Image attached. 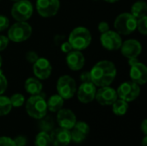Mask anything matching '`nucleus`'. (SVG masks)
Returning a JSON list of instances; mask_svg holds the SVG:
<instances>
[{
	"mask_svg": "<svg viewBox=\"0 0 147 146\" xmlns=\"http://www.w3.org/2000/svg\"><path fill=\"white\" fill-rule=\"evenodd\" d=\"M11 109H12V105L9 97L0 95V117L9 114Z\"/></svg>",
	"mask_w": 147,
	"mask_h": 146,
	"instance_id": "nucleus-25",
	"label": "nucleus"
},
{
	"mask_svg": "<svg viewBox=\"0 0 147 146\" xmlns=\"http://www.w3.org/2000/svg\"><path fill=\"white\" fill-rule=\"evenodd\" d=\"M51 144L53 146H67L71 142V131L59 127L53 128L50 134Z\"/></svg>",
	"mask_w": 147,
	"mask_h": 146,
	"instance_id": "nucleus-16",
	"label": "nucleus"
},
{
	"mask_svg": "<svg viewBox=\"0 0 147 146\" xmlns=\"http://www.w3.org/2000/svg\"><path fill=\"white\" fill-rule=\"evenodd\" d=\"M106 3H116L120 0H104Z\"/></svg>",
	"mask_w": 147,
	"mask_h": 146,
	"instance_id": "nucleus-40",
	"label": "nucleus"
},
{
	"mask_svg": "<svg viewBox=\"0 0 147 146\" xmlns=\"http://www.w3.org/2000/svg\"><path fill=\"white\" fill-rule=\"evenodd\" d=\"M114 27L118 34L128 35L136 30L137 19L130 12H124L116 16Z\"/></svg>",
	"mask_w": 147,
	"mask_h": 146,
	"instance_id": "nucleus-5",
	"label": "nucleus"
},
{
	"mask_svg": "<svg viewBox=\"0 0 147 146\" xmlns=\"http://www.w3.org/2000/svg\"><path fill=\"white\" fill-rule=\"evenodd\" d=\"M60 8L59 0H37L36 10L44 18H50L56 15Z\"/></svg>",
	"mask_w": 147,
	"mask_h": 146,
	"instance_id": "nucleus-11",
	"label": "nucleus"
},
{
	"mask_svg": "<svg viewBox=\"0 0 147 146\" xmlns=\"http://www.w3.org/2000/svg\"><path fill=\"white\" fill-rule=\"evenodd\" d=\"M11 1H14V2H16V1H18V0H11Z\"/></svg>",
	"mask_w": 147,
	"mask_h": 146,
	"instance_id": "nucleus-42",
	"label": "nucleus"
},
{
	"mask_svg": "<svg viewBox=\"0 0 147 146\" xmlns=\"http://www.w3.org/2000/svg\"><path fill=\"white\" fill-rule=\"evenodd\" d=\"M53 71V66L50 61L46 58H40L33 64V72L39 80L47 79Z\"/></svg>",
	"mask_w": 147,
	"mask_h": 146,
	"instance_id": "nucleus-13",
	"label": "nucleus"
},
{
	"mask_svg": "<svg viewBox=\"0 0 147 146\" xmlns=\"http://www.w3.org/2000/svg\"><path fill=\"white\" fill-rule=\"evenodd\" d=\"M39 128H40V131L49 133L54 128V120H53V119L52 117L45 115L43 118H41L40 120Z\"/></svg>",
	"mask_w": 147,
	"mask_h": 146,
	"instance_id": "nucleus-24",
	"label": "nucleus"
},
{
	"mask_svg": "<svg viewBox=\"0 0 147 146\" xmlns=\"http://www.w3.org/2000/svg\"><path fill=\"white\" fill-rule=\"evenodd\" d=\"M60 49H61V51H62V52H64V53H68V52H70L71 51H72L73 50V48H72V46H71V45L70 44V42L67 40V41H65V42H63L62 43V45H61V46H60Z\"/></svg>",
	"mask_w": 147,
	"mask_h": 146,
	"instance_id": "nucleus-36",
	"label": "nucleus"
},
{
	"mask_svg": "<svg viewBox=\"0 0 147 146\" xmlns=\"http://www.w3.org/2000/svg\"><path fill=\"white\" fill-rule=\"evenodd\" d=\"M100 41L103 48L108 51H118L122 45V38L115 30H109L101 34Z\"/></svg>",
	"mask_w": 147,
	"mask_h": 146,
	"instance_id": "nucleus-10",
	"label": "nucleus"
},
{
	"mask_svg": "<svg viewBox=\"0 0 147 146\" xmlns=\"http://www.w3.org/2000/svg\"><path fill=\"white\" fill-rule=\"evenodd\" d=\"M2 65H3V58H2V56L0 55V70H1V68H2Z\"/></svg>",
	"mask_w": 147,
	"mask_h": 146,
	"instance_id": "nucleus-41",
	"label": "nucleus"
},
{
	"mask_svg": "<svg viewBox=\"0 0 147 146\" xmlns=\"http://www.w3.org/2000/svg\"><path fill=\"white\" fill-rule=\"evenodd\" d=\"M136 19L141 18L146 15L147 13V3L143 0H139L135 2L131 8L130 12Z\"/></svg>",
	"mask_w": 147,
	"mask_h": 146,
	"instance_id": "nucleus-22",
	"label": "nucleus"
},
{
	"mask_svg": "<svg viewBox=\"0 0 147 146\" xmlns=\"http://www.w3.org/2000/svg\"><path fill=\"white\" fill-rule=\"evenodd\" d=\"M15 144L16 146H26L27 145V138L23 135H18L14 139Z\"/></svg>",
	"mask_w": 147,
	"mask_h": 146,
	"instance_id": "nucleus-34",
	"label": "nucleus"
},
{
	"mask_svg": "<svg viewBox=\"0 0 147 146\" xmlns=\"http://www.w3.org/2000/svg\"><path fill=\"white\" fill-rule=\"evenodd\" d=\"M51 139L50 134L46 132L40 131L34 139V146H50Z\"/></svg>",
	"mask_w": 147,
	"mask_h": 146,
	"instance_id": "nucleus-26",
	"label": "nucleus"
},
{
	"mask_svg": "<svg viewBox=\"0 0 147 146\" xmlns=\"http://www.w3.org/2000/svg\"><path fill=\"white\" fill-rule=\"evenodd\" d=\"M136 29L143 35L147 34V16L145 15L141 18L137 19Z\"/></svg>",
	"mask_w": 147,
	"mask_h": 146,
	"instance_id": "nucleus-28",
	"label": "nucleus"
},
{
	"mask_svg": "<svg viewBox=\"0 0 147 146\" xmlns=\"http://www.w3.org/2000/svg\"><path fill=\"white\" fill-rule=\"evenodd\" d=\"M39 59V55L37 52H34V51H28L26 53V59L28 63L34 64L37 59Z\"/></svg>",
	"mask_w": 147,
	"mask_h": 146,
	"instance_id": "nucleus-32",
	"label": "nucleus"
},
{
	"mask_svg": "<svg viewBox=\"0 0 147 146\" xmlns=\"http://www.w3.org/2000/svg\"><path fill=\"white\" fill-rule=\"evenodd\" d=\"M94 1H99V0H94Z\"/></svg>",
	"mask_w": 147,
	"mask_h": 146,
	"instance_id": "nucleus-43",
	"label": "nucleus"
},
{
	"mask_svg": "<svg viewBox=\"0 0 147 146\" xmlns=\"http://www.w3.org/2000/svg\"><path fill=\"white\" fill-rule=\"evenodd\" d=\"M112 111L113 113L117 116H122L125 115L128 110V102L118 98L112 105Z\"/></svg>",
	"mask_w": 147,
	"mask_h": 146,
	"instance_id": "nucleus-23",
	"label": "nucleus"
},
{
	"mask_svg": "<svg viewBox=\"0 0 147 146\" xmlns=\"http://www.w3.org/2000/svg\"><path fill=\"white\" fill-rule=\"evenodd\" d=\"M77 83L75 79L69 75H63L59 77L56 83L57 92L64 100L72 98L77 92Z\"/></svg>",
	"mask_w": 147,
	"mask_h": 146,
	"instance_id": "nucleus-7",
	"label": "nucleus"
},
{
	"mask_svg": "<svg viewBox=\"0 0 147 146\" xmlns=\"http://www.w3.org/2000/svg\"><path fill=\"white\" fill-rule=\"evenodd\" d=\"M65 100L59 95L55 94L51 96L48 100L47 101V110L53 113H57L59 110H60L64 106Z\"/></svg>",
	"mask_w": 147,
	"mask_h": 146,
	"instance_id": "nucleus-21",
	"label": "nucleus"
},
{
	"mask_svg": "<svg viewBox=\"0 0 147 146\" xmlns=\"http://www.w3.org/2000/svg\"><path fill=\"white\" fill-rule=\"evenodd\" d=\"M140 130L142 131V133L145 134V135H147V120L145 119L142 123L140 124Z\"/></svg>",
	"mask_w": 147,
	"mask_h": 146,
	"instance_id": "nucleus-38",
	"label": "nucleus"
},
{
	"mask_svg": "<svg viewBox=\"0 0 147 146\" xmlns=\"http://www.w3.org/2000/svg\"><path fill=\"white\" fill-rule=\"evenodd\" d=\"M120 50L121 54L128 59L138 58L142 52V45L135 39H129L122 42Z\"/></svg>",
	"mask_w": 147,
	"mask_h": 146,
	"instance_id": "nucleus-15",
	"label": "nucleus"
},
{
	"mask_svg": "<svg viewBox=\"0 0 147 146\" xmlns=\"http://www.w3.org/2000/svg\"><path fill=\"white\" fill-rule=\"evenodd\" d=\"M95 99L102 106H111L117 99L116 90L110 86L99 87V89H96Z\"/></svg>",
	"mask_w": 147,
	"mask_h": 146,
	"instance_id": "nucleus-12",
	"label": "nucleus"
},
{
	"mask_svg": "<svg viewBox=\"0 0 147 146\" xmlns=\"http://www.w3.org/2000/svg\"><path fill=\"white\" fill-rule=\"evenodd\" d=\"M116 92L118 98L131 102L136 100L140 95V86L133 81H127L118 87Z\"/></svg>",
	"mask_w": 147,
	"mask_h": 146,
	"instance_id": "nucleus-9",
	"label": "nucleus"
},
{
	"mask_svg": "<svg viewBox=\"0 0 147 146\" xmlns=\"http://www.w3.org/2000/svg\"><path fill=\"white\" fill-rule=\"evenodd\" d=\"M32 26L27 22H16L8 28V38L16 43L23 42L32 35Z\"/></svg>",
	"mask_w": 147,
	"mask_h": 146,
	"instance_id": "nucleus-4",
	"label": "nucleus"
},
{
	"mask_svg": "<svg viewBox=\"0 0 147 146\" xmlns=\"http://www.w3.org/2000/svg\"><path fill=\"white\" fill-rule=\"evenodd\" d=\"M128 63L130 65L129 76L131 81L137 84L144 85L147 82V68L145 64L139 61L137 58L129 59Z\"/></svg>",
	"mask_w": 147,
	"mask_h": 146,
	"instance_id": "nucleus-8",
	"label": "nucleus"
},
{
	"mask_svg": "<svg viewBox=\"0 0 147 146\" xmlns=\"http://www.w3.org/2000/svg\"><path fill=\"white\" fill-rule=\"evenodd\" d=\"M9 42V40L7 36L0 34V52L4 51L7 48Z\"/></svg>",
	"mask_w": 147,
	"mask_h": 146,
	"instance_id": "nucleus-33",
	"label": "nucleus"
},
{
	"mask_svg": "<svg viewBox=\"0 0 147 146\" xmlns=\"http://www.w3.org/2000/svg\"><path fill=\"white\" fill-rule=\"evenodd\" d=\"M141 146H147V137L146 135H145L142 142H141Z\"/></svg>",
	"mask_w": 147,
	"mask_h": 146,
	"instance_id": "nucleus-39",
	"label": "nucleus"
},
{
	"mask_svg": "<svg viewBox=\"0 0 147 146\" xmlns=\"http://www.w3.org/2000/svg\"><path fill=\"white\" fill-rule=\"evenodd\" d=\"M25 108L30 117L35 120H40L47 113V101L40 94L31 96L26 102Z\"/></svg>",
	"mask_w": 147,
	"mask_h": 146,
	"instance_id": "nucleus-3",
	"label": "nucleus"
},
{
	"mask_svg": "<svg viewBox=\"0 0 147 146\" xmlns=\"http://www.w3.org/2000/svg\"><path fill=\"white\" fill-rule=\"evenodd\" d=\"M71 130V141L75 144L83 143L90 133V126L84 121H77Z\"/></svg>",
	"mask_w": 147,
	"mask_h": 146,
	"instance_id": "nucleus-19",
	"label": "nucleus"
},
{
	"mask_svg": "<svg viewBox=\"0 0 147 146\" xmlns=\"http://www.w3.org/2000/svg\"><path fill=\"white\" fill-rule=\"evenodd\" d=\"M0 146H16L13 139L9 137H0Z\"/></svg>",
	"mask_w": 147,
	"mask_h": 146,
	"instance_id": "nucleus-31",
	"label": "nucleus"
},
{
	"mask_svg": "<svg viewBox=\"0 0 147 146\" xmlns=\"http://www.w3.org/2000/svg\"><path fill=\"white\" fill-rule=\"evenodd\" d=\"M9 100H10L12 108H20L25 102V97H24V96L22 95V94H20V93L13 94L9 97Z\"/></svg>",
	"mask_w": 147,
	"mask_h": 146,
	"instance_id": "nucleus-27",
	"label": "nucleus"
},
{
	"mask_svg": "<svg viewBox=\"0 0 147 146\" xmlns=\"http://www.w3.org/2000/svg\"><path fill=\"white\" fill-rule=\"evenodd\" d=\"M57 122L59 127L71 130L77 122L75 114L68 108H61L57 112Z\"/></svg>",
	"mask_w": 147,
	"mask_h": 146,
	"instance_id": "nucleus-17",
	"label": "nucleus"
},
{
	"mask_svg": "<svg viewBox=\"0 0 147 146\" xmlns=\"http://www.w3.org/2000/svg\"><path fill=\"white\" fill-rule=\"evenodd\" d=\"M10 13L16 22H27L33 15L34 7L29 0H18L12 5Z\"/></svg>",
	"mask_w": 147,
	"mask_h": 146,
	"instance_id": "nucleus-6",
	"label": "nucleus"
},
{
	"mask_svg": "<svg viewBox=\"0 0 147 146\" xmlns=\"http://www.w3.org/2000/svg\"><path fill=\"white\" fill-rule=\"evenodd\" d=\"M8 87V80L5 75L3 73L2 70H0V95H3Z\"/></svg>",
	"mask_w": 147,
	"mask_h": 146,
	"instance_id": "nucleus-29",
	"label": "nucleus"
},
{
	"mask_svg": "<svg viewBox=\"0 0 147 146\" xmlns=\"http://www.w3.org/2000/svg\"><path fill=\"white\" fill-rule=\"evenodd\" d=\"M91 82L96 87L110 86L117 75V69L110 60L98 61L90 71Z\"/></svg>",
	"mask_w": 147,
	"mask_h": 146,
	"instance_id": "nucleus-1",
	"label": "nucleus"
},
{
	"mask_svg": "<svg viewBox=\"0 0 147 146\" xmlns=\"http://www.w3.org/2000/svg\"><path fill=\"white\" fill-rule=\"evenodd\" d=\"M80 80L82 83H89L91 82L90 72V71H84L80 75Z\"/></svg>",
	"mask_w": 147,
	"mask_h": 146,
	"instance_id": "nucleus-37",
	"label": "nucleus"
},
{
	"mask_svg": "<svg viewBox=\"0 0 147 146\" xmlns=\"http://www.w3.org/2000/svg\"><path fill=\"white\" fill-rule=\"evenodd\" d=\"M97 28H98V31L101 34H102V33H105V32L109 31L110 29V27H109V22H107L105 21H102V22H99V24L97 26Z\"/></svg>",
	"mask_w": 147,
	"mask_h": 146,
	"instance_id": "nucleus-35",
	"label": "nucleus"
},
{
	"mask_svg": "<svg viewBox=\"0 0 147 146\" xmlns=\"http://www.w3.org/2000/svg\"><path fill=\"white\" fill-rule=\"evenodd\" d=\"M96 89V86L92 82L82 83L77 89V97L82 103H90L95 100Z\"/></svg>",
	"mask_w": 147,
	"mask_h": 146,
	"instance_id": "nucleus-14",
	"label": "nucleus"
},
{
	"mask_svg": "<svg viewBox=\"0 0 147 146\" xmlns=\"http://www.w3.org/2000/svg\"><path fill=\"white\" fill-rule=\"evenodd\" d=\"M68 41L71 45L73 50L82 52L90 46L92 41V36L87 28L78 26L73 28L72 31L70 33Z\"/></svg>",
	"mask_w": 147,
	"mask_h": 146,
	"instance_id": "nucleus-2",
	"label": "nucleus"
},
{
	"mask_svg": "<svg viewBox=\"0 0 147 146\" xmlns=\"http://www.w3.org/2000/svg\"><path fill=\"white\" fill-rule=\"evenodd\" d=\"M24 89L27 93L31 96L39 95L41 93L43 85L41 82L36 77H28L24 83Z\"/></svg>",
	"mask_w": 147,
	"mask_h": 146,
	"instance_id": "nucleus-20",
	"label": "nucleus"
},
{
	"mask_svg": "<svg viewBox=\"0 0 147 146\" xmlns=\"http://www.w3.org/2000/svg\"><path fill=\"white\" fill-rule=\"evenodd\" d=\"M65 62L70 70L78 71L84 68L85 65V58L81 51L72 50L67 53L65 57Z\"/></svg>",
	"mask_w": 147,
	"mask_h": 146,
	"instance_id": "nucleus-18",
	"label": "nucleus"
},
{
	"mask_svg": "<svg viewBox=\"0 0 147 146\" xmlns=\"http://www.w3.org/2000/svg\"><path fill=\"white\" fill-rule=\"evenodd\" d=\"M9 27V19L4 15H0V32L6 30Z\"/></svg>",
	"mask_w": 147,
	"mask_h": 146,
	"instance_id": "nucleus-30",
	"label": "nucleus"
}]
</instances>
